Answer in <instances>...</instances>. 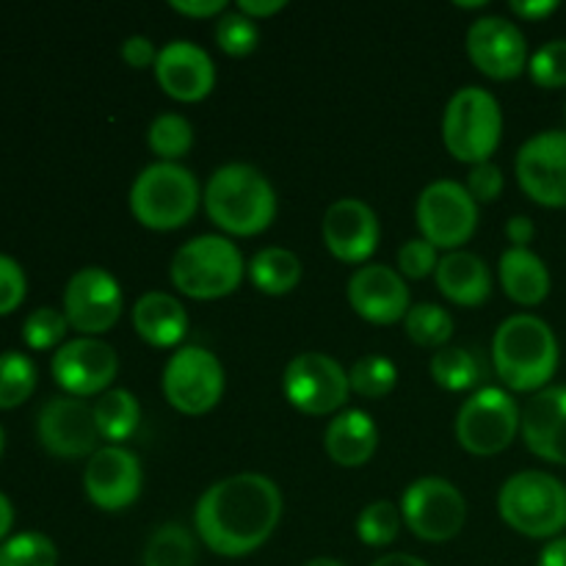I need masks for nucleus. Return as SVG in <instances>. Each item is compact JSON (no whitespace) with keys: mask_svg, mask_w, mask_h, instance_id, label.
Masks as SVG:
<instances>
[{"mask_svg":"<svg viewBox=\"0 0 566 566\" xmlns=\"http://www.w3.org/2000/svg\"><path fill=\"white\" fill-rule=\"evenodd\" d=\"M50 374L64 396L99 398L111 390L119 374V357L114 346L99 337H72L64 346L55 348L50 359Z\"/></svg>","mask_w":566,"mask_h":566,"instance_id":"15","label":"nucleus"},{"mask_svg":"<svg viewBox=\"0 0 566 566\" xmlns=\"http://www.w3.org/2000/svg\"><path fill=\"white\" fill-rule=\"evenodd\" d=\"M92 407L99 437L108 446L127 442L138 431V423H142V403L130 390H122V387H111Z\"/></svg>","mask_w":566,"mask_h":566,"instance_id":"28","label":"nucleus"},{"mask_svg":"<svg viewBox=\"0 0 566 566\" xmlns=\"http://www.w3.org/2000/svg\"><path fill=\"white\" fill-rule=\"evenodd\" d=\"M520 434L534 457L566 464V385H551L528 398Z\"/></svg>","mask_w":566,"mask_h":566,"instance_id":"22","label":"nucleus"},{"mask_svg":"<svg viewBox=\"0 0 566 566\" xmlns=\"http://www.w3.org/2000/svg\"><path fill=\"white\" fill-rule=\"evenodd\" d=\"M370 566H429V564L418 556H409V553H387V556L376 558Z\"/></svg>","mask_w":566,"mask_h":566,"instance_id":"50","label":"nucleus"},{"mask_svg":"<svg viewBox=\"0 0 566 566\" xmlns=\"http://www.w3.org/2000/svg\"><path fill=\"white\" fill-rule=\"evenodd\" d=\"M403 525L423 542H451L468 523V501L462 490L440 475L412 481L401 497Z\"/></svg>","mask_w":566,"mask_h":566,"instance_id":"12","label":"nucleus"},{"mask_svg":"<svg viewBox=\"0 0 566 566\" xmlns=\"http://www.w3.org/2000/svg\"><path fill=\"white\" fill-rule=\"evenodd\" d=\"M403 329H407V337L412 343L423 348H446L453 337V315L448 313L446 307L440 304H431V302H420L412 304V310L407 313L403 318Z\"/></svg>","mask_w":566,"mask_h":566,"instance_id":"32","label":"nucleus"},{"mask_svg":"<svg viewBox=\"0 0 566 566\" xmlns=\"http://www.w3.org/2000/svg\"><path fill=\"white\" fill-rule=\"evenodd\" d=\"M497 280L503 293L523 307H536L551 296V271L531 249H506L497 263Z\"/></svg>","mask_w":566,"mask_h":566,"instance_id":"26","label":"nucleus"},{"mask_svg":"<svg viewBox=\"0 0 566 566\" xmlns=\"http://www.w3.org/2000/svg\"><path fill=\"white\" fill-rule=\"evenodd\" d=\"M36 440L50 457L59 459H86L103 448L94 407L86 398L75 396H55L44 401L36 415Z\"/></svg>","mask_w":566,"mask_h":566,"instance_id":"14","label":"nucleus"},{"mask_svg":"<svg viewBox=\"0 0 566 566\" xmlns=\"http://www.w3.org/2000/svg\"><path fill=\"white\" fill-rule=\"evenodd\" d=\"M147 147L164 164H180L193 149V125L182 114H158L147 127Z\"/></svg>","mask_w":566,"mask_h":566,"instance_id":"31","label":"nucleus"},{"mask_svg":"<svg viewBox=\"0 0 566 566\" xmlns=\"http://www.w3.org/2000/svg\"><path fill=\"white\" fill-rule=\"evenodd\" d=\"M429 370L434 385H440L448 392L479 390L486 376V365L479 357V352L464 346H446L434 352Z\"/></svg>","mask_w":566,"mask_h":566,"instance_id":"29","label":"nucleus"},{"mask_svg":"<svg viewBox=\"0 0 566 566\" xmlns=\"http://www.w3.org/2000/svg\"><path fill=\"white\" fill-rule=\"evenodd\" d=\"M285 6H287L285 0H238L235 9L241 11V14L252 17V20L258 22V20H269V17L280 14Z\"/></svg>","mask_w":566,"mask_h":566,"instance_id":"47","label":"nucleus"},{"mask_svg":"<svg viewBox=\"0 0 566 566\" xmlns=\"http://www.w3.org/2000/svg\"><path fill=\"white\" fill-rule=\"evenodd\" d=\"M216 44L219 50H224L232 59H243V55L254 53L260 44V28L252 17L241 14V11H224V14L216 20Z\"/></svg>","mask_w":566,"mask_h":566,"instance_id":"37","label":"nucleus"},{"mask_svg":"<svg viewBox=\"0 0 566 566\" xmlns=\"http://www.w3.org/2000/svg\"><path fill=\"white\" fill-rule=\"evenodd\" d=\"M523 412L503 387L484 385L459 407L457 442L473 457H497L520 434Z\"/></svg>","mask_w":566,"mask_h":566,"instance_id":"8","label":"nucleus"},{"mask_svg":"<svg viewBox=\"0 0 566 566\" xmlns=\"http://www.w3.org/2000/svg\"><path fill=\"white\" fill-rule=\"evenodd\" d=\"M503 111L495 94L481 86H464L448 99L442 114V142L457 160L479 166L501 147Z\"/></svg>","mask_w":566,"mask_h":566,"instance_id":"7","label":"nucleus"},{"mask_svg":"<svg viewBox=\"0 0 566 566\" xmlns=\"http://www.w3.org/2000/svg\"><path fill=\"white\" fill-rule=\"evenodd\" d=\"M434 282L442 296L457 307H481L492 296V271L479 254L473 252H446L437 263Z\"/></svg>","mask_w":566,"mask_h":566,"instance_id":"24","label":"nucleus"},{"mask_svg":"<svg viewBox=\"0 0 566 566\" xmlns=\"http://www.w3.org/2000/svg\"><path fill=\"white\" fill-rule=\"evenodd\" d=\"M28 293V276L22 265L11 254L0 252V315H11L20 310Z\"/></svg>","mask_w":566,"mask_h":566,"instance_id":"41","label":"nucleus"},{"mask_svg":"<svg viewBox=\"0 0 566 566\" xmlns=\"http://www.w3.org/2000/svg\"><path fill=\"white\" fill-rule=\"evenodd\" d=\"M247 260L227 235H197L182 243L169 265V280L182 296L216 302L241 287Z\"/></svg>","mask_w":566,"mask_h":566,"instance_id":"5","label":"nucleus"},{"mask_svg":"<svg viewBox=\"0 0 566 566\" xmlns=\"http://www.w3.org/2000/svg\"><path fill=\"white\" fill-rule=\"evenodd\" d=\"M171 11L182 17H197V20H210L221 17L227 11V0H171Z\"/></svg>","mask_w":566,"mask_h":566,"instance_id":"44","label":"nucleus"},{"mask_svg":"<svg viewBox=\"0 0 566 566\" xmlns=\"http://www.w3.org/2000/svg\"><path fill=\"white\" fill-rule=\"evenodd\" d=\"M348 381H352V390L359 398L379 401V398H387L396 390L398 365L390 357H381V354H365L352 365Z\"/></svg>","mask_w":566,"mask_h":566,"instance_id":"34","label":"nucleus"},{"mask_svg":"<svg viewBox=\"0 0 566 566\" xmlns=\"http://www.w3.org/2000/svg\"><path fill=\"white\" fill-rule=\"evenodd\" d=\"M282 390L287 403L310 418L343 412L352 392L348 370L335 357L321 352H302L285 365Z\"/></svg>","mask_w":566,"mask_h":566,"instance_id":"11","label":"nucleus"},{"mask_svg":"<svg viewBox=\"0 0 566 566\" xmlns=\"http://www.w3.org/2000/svg\"><path fill=\"white\" fill-rule=\"evenodd\" d=\"M144 566H197V536L180 523H164L144 545Z\"/></svg>","mask_w":566,"mask_h":566,"instance_id":"30","label":"nucleus"},{"mask_svg":"<svg viewBox=\"0 0 566 566\" xmlns=\"http://www.w3.org/2000/svg\"><path fill=\"white\" fill-rule=\"evenodd\" d=\"M3 451H6V431L3 426H0V457H3Z\"/></svg>","mask_w":566,"mask_h":566,"instance_id":"53","label":"nucleus"},{"mask_svg":"<svg viewBox=\"0 0 566 566\" xmlns=\"http://www.w3.org/2000/svg\"><path fill=\"white\" fill-rule=\"evenodd\" d=\"M188 310L180 298L164 291H149L133 304V329L155 348H175L188 335Z\"/></svg>","mask_w":566,"mask_h":566,"instance_id":"25","label":"nucleus"},{"mask_svg":"<svg viewBox=\"0 0 566 566\" xmlns=\"http://www.w3.org/2000/svg\"><path fill=\"white\" fill-rule=\"evenodd\" d=\"M324 448L337 468H365L379 448V429L365 409H343L324 431Z\"/></svg>","mask_w":566,"mask_h":566,"instance_id":"23","label":"nucleus"},{"mask_svg":"<svg viewBox=\"0 0 566 566\" xmlns=\"http://www.w3.org/2000/svg\"><path fill=\"white\" fill-rule=\"evenodd\" d=\"M202 205L208 219L235 238L260 235L276 219L274 186L252 164L219 166L205 186Z\"/></svg>","mask_w":566,"mask_h":566,"instance_id":"2","label":"nucleus"},{"mask_svg":"<svg viewBox=\"0 0 566 566\" xmlns=\"http://www.w3.org/2000/svg\"><path fill=\"white\" fill-rule=\"evenodd\" d=\"M321 235L332 258L348 265H368L381 241L379 216L365 199L343 197L326 208Z\"/></svg>","mask_w":566,"mask_h":566,"instance_id":"19","label":"nucleus"},{"mask_svg":"<svg viewBox=\"0 0 566 566\" xmlns=\"http://www.w3.org/2000/svg\"><path fill=\"white\" fill-rule=\"evenodd\" d=\"M66 332H70V321L64 310L36 307L22 324V340L33 352H50V348L64 346Z\"/></svg>","mask_w":566,"mask_h":566,"instance_id":"38","label":"nucleus"},{"mask_svg":"<svg viewBox=\"0 0 566 566\" xmlns=\"http://www.w3.org/2000/svg\"><path fill=\"white\" fill-rule=\"evenodd\" d=\"M0 566H59V547L42 531H20L0 542Z\"/></svg>","mask_w":566,"mask_h":566,"instance_id":"35","label":"nucleus"},{"mask_svg":"<svg viewBox=\"0 0 566 566\" xmlns=\"http://www.w3.org/2000/svg\"><path fill=\"white\" fill-rule=\"evenodd\" d=\"M144 470L136 453L125 446H103L88 457L83 470V492L99 512H125L142 497Z\"/></svg>","mask_w":566,"mask_h":566,"instance_id":"17","label":"nucleus"},{"mask_svg":"<svg viewBox=\"0 0 566 566\" xmlns=\"http://www.w3.org/2000/svg\"><path fill=\"white\" fill-rule=\"evenodd\" d=\"M119 53H122V61H125L127 66H133V70H149V66L155 70V61H158L160 50L155 48V42L149 36H144V33H133V36H127L125 42H122Z\"/></svg>","mask_w":566,"mask_h":566,"instance_id":"43","label":"nucleus"},{"mask_svg":"<svg viewBox=\"0 0 566 566\" xmlns=\"http://www.w3.org/2000/svg\"><path fill=\"white\" fill-rule=\"evenodd\" d=\"M492 365L512 392H539L558 370L556 332L539 315H509L492 337Z\"/></svg>","mask_w":566,"mask_h":566,"instance_id":"3","label":"nucleus"},{"mask_svg":"<svg viewBox=\"0 0 566 566\" xmlns=\"http://www.w3.org/2000/svg\"><path fill=\"white\" fill-rule=\"evenodd\" d=\"M155 77L166 97L177 103H199L216 88V64L205 48L188 39H175L160 48Z\"/></svg>","mask_w":566,"mask_h":566,"instance_id":"21","label":"nucleus"},{"mask_svg":"<svg viewBox=\"0 0 566 566\" xmlns=\"http://www.w3.org/2000/svg\"><path fill=\"white\" fill-rule=\"evenodd\" d=\"M36 363L22 352H0V409H14L33 396Z\"/></svg>","mask_w":566,"mask_h":566,"instance_id":"33","label":"nucleus"},{"mask_svg":"<svg viewBox=\"0 0 566 566\" xmlns=\"http://www.w3.org/2000/svg\"><path fill=\"white\" fill-rule=\"evenodd\" d=\"M11 528H14V506H11L9 495L0 492V542L9 539Z\"/></svg>","mask_w":566,"mask_h":566,"instance_id":"49","label":"nucleus"},{"mask_svg":"<svg viewBox=\"0 0 566 566\" xmlns=\"http://www.w3.org/2000/svg\"><path fill=\"white\" fill-rule=\"evenodd\" d=\"M125 310V296L111 271L86 265L64 287V315L81 337H99L114 329Z\"/></svg>","mask_w":566,"mask_h":566,"instance_id":"13","label":"nucleus"},{"mask_svg":"<svg viewBox=\"0 0 566 566\" xmlns=\"http://www.w3.org/2000/svg\"><path fill=\"white\" fill-rule=\"evenodd\" d=\"M531 81L542 88H564L566 86V39L545 42L528 59Z\"/></svg>","mask_w":566,"mask_h":566,"instance_id":"39","label":"nucleus"},{"mask_svg":"<svg viewBox=\"0 0 566 566\" xmlns=\"http://www.w3.org/2000/svg\"><path fill=\"white\" fill-rule=\"evenodd\" d=\"M133 219L155 232H171L191 224L202 205L197 175L182 164H149L138 171L127 193Z\"/></svg>","mask_w":566,"mask_h":566,"instance_id":"4","label":"nucleus"},{"mask_svg":"<svg viewBox=\"0 0 566 566\" xmlns=\"http://www.w3.org/2000/svg\"><path fill=\"white\" fill-rule=\"evenodd\" d=\"M401 506L392 501H374L359 512L357 536L368 547H390L401 534Z\"/></svg>","mask_w":566,"mask_h":566,"instance_id":"36","label":"nucleus"},{"mask_svg":"<svg viewBox=\"0 0 566 566\" xmlns=\"http://www.w3.org/2000/svg\"><path fill=\"white\" fill-rule=\"evenodd\" d=\"M517 182L542 208H566V130H542L520 147Z\"/></svg>","mask_w":566,"mask_h":566,"instance_id":"16","label":"nucleus"},{"mask_svg":"<svg viewBox=\"0 0 566 566\" xmlns=\"http://www.w3.org/2000/svg\"><path fill=\"white\" fill-rule=\"evenodd\" d=\"M457 6H459V9H484L486 3H481V0H479V3H457Z\"/></svg>","mask_w":566,"mask_h":566,"instance_id":"52","label":"nucleus"},{"mask_svg":"<svg viewBox=\"0 0 566 566\" xmlns=\"http://www.w3.org/2000/svg\"><path fill=\"white\" fill-rule=\"evenodd\" d=\"M503 186H506L503 169L497 164H492V160L473 166V169H470V175H468V182H464L468 193L479 205L497 202V199H501V193H503Z\"/></svg>","mask_w":566,"mask_h":566,"instance_id":"42","label":"nucleus"},{"mask_svg":"<svg viewBox=\"0 0 566 566\" xmlns=\"http://www.w3.org/2000/svg\"><path fill=\"white\" fill-rule=\"evenodd\" d=\"M420 238L437 252H459L479 227V202L457 180H434L420 191L415 205Z\"/></svg>","mask_w":566,"mask_h":566,"instance_id":"9","label":"nucleus"},{"mask_svg":"<svg viewBox=\"0 0 566 566\" xmlns=\"http://www.w3.org/2000/svg\"><path fill=\"white\" fill-rule=\"evenodd\" d=\"M247 274L252 285L265 296H287L302 282V260L296 252L282 247H265L249 260Z\"/></svg>","mask_w":566,"mask_h":566,"instance_id":"27","label":"nucleus"},{"mask_svg":"<svg viewBox=\"0 0 566 566\" xmlns=\"http://www.w3.org/2000/svg\"><path fill=\"white\" fill-rule=\"evenodd\" d=\"M468 55L481 75L492 81H514L528 70V42L517 22L486 14L470 25Z\"/></svg>","mask_w":566,"mask_h":566,"instance_id":"18","label":"nucleus"},{"mask_svg":"<svg viewBox=\"0 0 566 566\" xmlns=\"http://www.w3.org/2000/svg\"><path fill=\"white\" fill-rule=\"evenodd\" d=\"M304 566H348V564L337 562V558H329V556H318V558H310Z\"/></svg>","mask_w":566,"mask_h":566,"instance_id":"51","label":"nucleus"},{"mask_svg":"<svg viewBox=\"0 0 566 566\" xmlns=\"http://www.w3.org/2000/svg\"><path fill=\"white\" fill-rule=\"evenodd\" d=\"M437 263H440V252L426 238H412L398 249V274L409 280H426L434 274Z\"/></svg>","mask_w":566,"mask_h":566,"instance_id":"40","label":"nucleus"},{"mask_svg":"<svg viewBox=\"0 0 566 566\" xmlns=\"http://www.w3.org/2000/svg\"><path fill=\"white\" fill-rule=\"evenodd\" d=\"M536 235V227L528 216H512L506 221V238L514 249H531V241Z\"/></svg>","mask_w":566,"mask_h":566,"instance_id":"46","label":"nucleus"},{"mask_svg":"<svg viewBox=\"0 0 566 566\" xmlns=\"http://www.w3.org/2000/svg\"><path fill=\"white\" fill-rule=\"evenodd\" d=\"M509 9L520 17V20L528 22H542L545 17H551L558 9L556 0H512Z\"/></svg>","mask_w":566,"mask_h":566,"instance_id":"45","label":"nucleus"},{"mask_svg":"<svg viewBox=\"0 0 566 566\" xmlns=\"http://www.w3.org/2000/svg\"><path fill=\"white\" fill-rule=\"evenodd\" d=\"M348 304L363 321L376 326H390L407 318L412 296L396 269L385 263L359 265L346 285Z\"/></svg>","mask_w":566,"mask_h":566,"instance_id":"20","label":"nucleus"},{"mask_svg":"<svg viewBox=\"0 0 566 566\" xmlns=\"http://www.w3.org/2000/svg\"><path fill=\"white\" fill-rule=\"evenodd\" d=\"M503 523L528 539H558L566 531V486L542 470L512 475L497 492Z\"/></svg>","mask_w":566,"mask_h":566,"instance_id":"6","label":"nucleus"},{"mask_svg":"<svg viewBox=\"0 0 566 566\" xmlns=\"http://www.w3.org/2000/svg\"><path fill=\"white\" fill-rule=\"evenodd\" d=\"M160 387H164L166 403L180 415H191V418L208 415L210 409L219 407L224 396V365L202 346L177 348L166 363Z\"/></svg>","mask_w":566,"mask_h":566,"instance_id":"10","label":"nucleus"},{"mask_svg":"<svg viewBox=\"0 0 566 566\" xmlns=\"http://www.w3.org/2000/svg\"><path fill=\"white\" fill-rule=\"evenodd\" d=\"M539 566H566V536L547 542L539 556Z\"/></svg>","mask_w":566,"mask_h":566,"instance_id":"48","label":"nucleus"},{"mask_svg":"<svg viewBox=\"0 0 566 566\" xmlns=\"http://www.w3.org/2000/svg\"><path fill=\"white\" fill-rule=\"evenodd\" d=\"M564 116H566V103H564Z\"/></svg>","mask_w":566,"mask_h":566,"instance_id":"54","label":"nucleus"},{"mask_svg":"<svg viewBox=\"0 0 566 566\" xmlns=\"http://www.w3.org/2000/svg\"><path fill=\"white\" fill-rule=\"evenodd\" d=\"M285 501L269 475L238 473L216 481L193 509V531L210 553L243 558L274 536Z\"/></svg>","mask_w":566,"mask_h":566,"instance_id":"1","label":"nucleus"}]
</instances>
